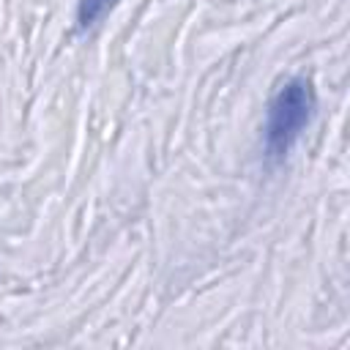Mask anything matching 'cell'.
Listing matches in <instances>:
<instances>
[{"label":"cell","instance_id":"cell-1","mask_svg":"<svg viewBox=\"0 0 350 350\" xmlns=\"http://www.w3.org/2000/svg\"><path fill=\"white\" fill-rule=\"evenodd\" d=\"M314 109H317L314 88L304 77L287 79L273 93L265 115V153L271 161H279L290 153V148L312 123Z\"/></svg>","mask_w":350,"mask_h":350},{"label":"cell","instance_id":"cell-2","mask_svg":"<svg viewBox=\"0 0 350 350\" xmlns=\"http://www.w3.org/2000/svg\"><path fill=\"white\" fill-rule=\"evenodd\" d=\"M115 5H118V0H79L77 3V27L79 30L96 27Z\"/></svg>","mask_w":350,"mask_h":350}]
</instances>
